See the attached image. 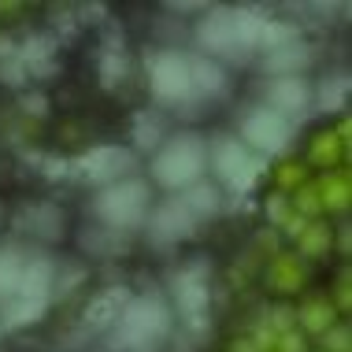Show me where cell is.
<instances>
[{
    "label": "cell",
    "instance_id": "cell-1",
    "mask_svg": "<svg viewBox=\"0 0 352 352\" xmlns=\"http://www.w3.org/2000/svg\"><path fill=\"white\" fill-rule=\"evenodd\" d=\"M170 308L160 297H130L122 316L111 327V345L119 352H160V345L170 338Z\"/></svg>",
    "mask_w": 352,
    "mask_h": 352
},
{
    "label": "cell",
    "instance_id": "cell-2",
    "mask_svg": "<svg viewBox=\"0 0 352 352\" xmlns=\"http://www.w3.org/2000/svg\"><path fill=\"white\" fill-rule=\"evenodd\" d=\"M201 178H208V138L193 134V130L164 138V145L152 156V182L170 193H186Z\"/></svg>",
    "mask_w": 352,
    "mask_h": 352
},
{
    "label": "cell",
    "instance_id": "cell-3",
    "mask_svg": "<svg viewBox=\"0 0 352 352\" xmlns=\"http://www.w3.org/2000/svg\"><path fill=\"white\" fill-rule=\"evenodd\" d=\"M89 212H93V219H100V223L116 234L138 230V226H145V219L152 212V186L145 178L111 182L97 193V201H93Z\"/></svg>",
    "mask_w": 352,
    "mask_h": 352
},
{
    "label": "cell",
    "instance_id": "cell-4",
    "mask_svg": "<svg viewBox=\"0 0 352 352\" xmlns=\"http://www.w3.org/2000/svg\"><path fill=\"white\" fill-rule=\"evenodd\" d=\"M208 167L219 178V186H226L230 193H249L260 182V175L267 170V160L256 156L230 134H219L208 145Z\"/></svg>",
    "mask_w": 352,
    "mask_h": 352
},
{
    "label": "cell",
    "instance_id": "cell-5",
    "mask_svg": "<svg viewBox=\"0 0 352 352\" xmlns=\"http://www.w3.org/2000/svg\"><path fill=\"white\" fill-rule=\"evenodd\" d=\"M145 71H148V89L160 104H170V108H175V104L197 100L193 97V78H189V56L175 52V49L148 52Z\"/></svg>",
    "mask_w": 352,
    "mask_h": 352
},
{
    "label": "cell",
    "instance_id": "cell-6",
    "mask_svg": "<svg viewBox=\"0 0 352 352\" xmlns=\"http://www.w3.org/2000/svg\"><path fill=\"white\" fill-rule=\"evenodd\" d=\"M170 289H175L178 300V316H182V327L189 334L201 338L208 327V304H212V289H208V267L204 263H189L170 278Z\"/></svg>",
    "mask_w": 352,
    "mask_h": 352
},
{
    "label": "cell",
    "instance_id": "cell-7",
    "mask_svg": "<svg viewBox=\"0 0 352 352\" xmlns=\"http://www.w3.org/2000/svg\"><path fill=\"white\" fill-rule=\"evenodd\" d=\"M293 138V122L278 116V111H271L267 104H260V108H249L241 119V145L256 152V156H274V152H282L285 145H289Z\"/></svg>",
    "mask_w": 352,
    "mask_h": 352
},
{
    "label": "cell",
    "instance_id": "cell-8",
    "mask_svg": "<svg viewBox=\"0 0 352 352\" xmlns=\"http://www.w3.org/2000/svg\"><path fill=\"white\" fill-rule=\"evenodd\" d=\"M134 152L122 148V145H97L89 152H82L78 160L71 164V170L82 178V182H93V186H111V182H122V178H134Z\"/></svg>",
    "mask_w": 352,
    "mask_h": 352
},
{
    "label": "cell",
    "instance_id": "cell-9",
    "mask_svg": "<svg viewBox=\"0 0 352 352\" xmlns=\"http://www.w3.org/2000/svg\"><path fill=\"white\" fill-rule=\"evenodd\" d=\"M148 241L160 245V249H167V245H178L186 241V237L197 234V215L186 208L182 197H167V201H160L156 208L148 212Z\"/></svg>",
    "mask_w": 352,
    "mask_h": 352
},
{
    "label": "cell",
    "instance_id": "cell-10",
    "mask_svg": "<svg viewBox=\"0 0 352 352\" xmlns=\"http://www.w3.org/2000/svg\"><path fill=\"white\" fill-rule=\"evenodd\" d=\"M197 45H201V52L208 60H219V56H223V60H245V56H249L234 34L230 8H212V12L197 23Z\"/></svg>",
    "mask_w": 352,
    "mask_h": 352
},
{
    "label": "cell",
    "instance_id": "cell-11",
    "mask_svg": "<svg viewBox=\"0 0 352 352\" xmlns=\"http://www.w3.org/2000/svg\"><path fill=\"white\" fill-rule=\"evenodd\" d=\"M267 108L278 111L285 119H304L311 108V85L300 78V74H289V78H271L267 85Z\"/></svg>",
    "mask_w": 352,
    "mask_h": 352
},
{
    "label": "cell",
    "instance_id": "cell-12",
    "mask_svg": "<svg viewBox=\"0 0 352 352\" xmlns=\"http://www.w3.org/2000/svg\"><path fill=\"white\" fill-rule=\"evenodd\" d=\"M126 300H130V293L122 289V285H111V289L97 293L82 311V330L85 334H111V327H116V319L122 316Z\"/></svg>",
    "mask_w": 352,
    "mask_h": 352
},
{
    "label": "cell",
    "instance_id": "cell-13",
    "mask_svg": "<svg viewBox=\"0 0 352 352\" xmlns=\"http://www.w3.org/2000/svg\"><path fill=\"white\" fill-rule=\"evenodd\" d=\"M189 78H193V97H219L226 93V67L208 56H189Z\"/></svg>",
    "mask_w": 352,
    "mask_h": 352
},
{
    "label": "cell",
    "instance_id": "cell-14",
    "mask_svg": "<svg viewBox=\"0 0 352 352\" xmlns=\"http://www.w3.org/2000/svg\"><path fill=\"white\" fill-rule=\"evenodd\" d=\"M19 230L52 241V237L63 234V212L56 204H34V208H26V212L19 215Z\"/></svg>",
    "mask_w": 352,
    "mask_h": 352
},
{
    "label": "cell",
    "instance_id": "cell-15",
    "mask_svg": "<svg viewBox=\"0 0 352 352\" xmlns=\"http://www.w3.org/2000/svg\"><path fill=\"white\" fill-rule=\"evenodd\" d=\"M308 63H311L308 45L293 41V45H282V49L267 52L263 67H267V74H274V78H289V74H300L304 67H308Z\"/></svg>",
    "mask_w": 352,
    "mask_h": 352
},
{
    "label": "cell",
    "instance_id": "cell-16",
    "mask_svg": "<svg viewBox=\"0 0 352 352\" xmlns=\"http://www.w3.org/2000/svg\"><path fill=\"white\" fill-rule=\"evenodd\" d=\"M23 267H26V249H19V245H0V304L12 300L19 293Z\"/></svg>",
    "mask_w": 352,
    "mask_h": 352
},
{
    "label": "cell",
    "instance_id": "cell-17",
    "mask_svg": "<svg viewBox=\"0 0 352 352\" xmlns=\"http://www.w3.org/2000/svg\"><path fill=\"white\" fill-rule=\"evenodd\" d=\"M97 71H100L104 85H119L126 78V45H122L119 34H108V41L100 49V60H97Z\"/></svg>",
    "mask_w": 352,
    "mask_h": 352
},
{
    "label": "cell",
    "instance_id": "cell-18",
    "mask_svg": "<svg viewBox=\"0 0 352 352\" xmlns=\"http://www.w3.org/2000/svg\"><path fill=\"white\" fill-rule=\"evenodd\" d=\"M178 197H182L186 208L197 215V223H201V219H208V215H215L219 204H223V193H219V186H212L208 178H201L197 186H189L186 193H178Z\"/></svg>",
    "mask_w": 352,
    "mask_h": 352
},
{
    "label": "cell",
    "instance_id": "cell-19",
    "mask_svg": "<svg viewBox=\"0 0 352 352\" xmlns=\"http://www.w3.org/2000/svg\"><path fill=\"white\" fill-rule=\"evenodd\" d=\"M300 37V30L293 23H282V19H263V26H260V41H256V49H263V52H274V49H282V45H293Z\"/></svg>",
    "mask_w": 352,
    "mask_h": 352
},
{
    "label": "cell",
    "instance_id": "cell-20",
    "mask_svg": "<svg viewBox=\"0 0 352 352\" xmlns=\"http://www.w3.org/2000/svg\"><path fill=\"white\" fill-rule=\"evenodd\" d=\"M311 100H316L322 111H341V108H345V100H349V78H345V74L322 78L319 93H311Z\"/></svg>",
    "mask_w": 352,
    "mask_h": 352
},
{
    "label": "cell",
    "instance_id": "cell-21",
    "mask_svg": "<svg viewBox=\"0 0 352 352\" xmlns=\"http://www.w3.org/2000/svg\"><path fill=\"white\" fill-rule=\"evenodd\" d=\"M134 141L138 148H148V152L164 145V122H160L156 111H138L134 116Z\"/></svg>",
    "mask_w": 352,
    "mask_h": 352
},
{
    "label": "cell",
    "instance_id": "cell-22",
    "mask_svg": "<svg viewBox=\"0 0 352 352\" xmlns=\"http://www.w3.org/2000/svg\"><path fill=\"white\" fill-rule=\"evenodd\" d=\"M300 327L311 330V334H327V330L334 327V308L322 304V300H311L308 308L300 311Z\"/></svg>",
    "mask_w": 352,
    "mask_h": 352
},
{
    "label": "cell",
    "instance_id": "cell-23",
    "mask_svg": "<svg viewBox=\"0 0 352 352\" xmlns=\"http://www.w3.org/2000/svg\"><path fill=\"white\" fill-rule=\"evenodd\" d=\"M271 282L282 285V289H297V285H300V260H293V256H282V260H274Z\"/></svg>",
    "mask_w": 352,
    "mask_h": 352
},
{
    "label": "cell",
    "instance_id": "cell-24",
    "mask_svg": "<svg viewBox=\"0 0 352 352\" xmlns=\"http://www.w3.org/2000/svg\"><path fill=\"white\" fill-rule=\"evenodd\" d=\"M319 201L327 204V208H345V201H349V182H345L341 175L327 178V182L319 186Z\"/></svg>",
    "mask_w": 352,
    "mask_h": 352
},
{
    "label": "cell",
    "instance_id": "cell-25",
    "mask_svg": "<svg viewBox=\"0 0 352 352\" xmlns=\"http://www.w3.org/2000/svg\"><path fill=\"white\" fill-rule=\"evenodd\" d=\"M330 245V230L327 226H304V234H300V249L308 252V256H319L322 249Z\"/></svg>",
    "mask_w": 352,
    "mask_h": 352
},
{
    "label": "cell",
    "instance_id": "cell-26",
    "mask_svg": "<svg viewBox=\"0 0 352 352\" xmlns=\"http://www.w3.org/2000/svg\"><path fill=\"white\" fill-rule=\"evenodd\" d=\"M334 156H338V134H322V138H316L311 160H316V164H334Z\"/></svg>",
    "mask_w": 352,
    "mask_h": 352
},
{
    "label": "cell",
    "instance_id": "cell-27",
    "mask_svg": "<svg viewBox=\"0 0 352 352\" xmlns=\"http://www.w3.org/2000/svg\"><path fill=\"white\" fill-rule=\"evenodd\" d=\"M319 204H322V201H319V189H316V186H304L300 193H297V208H300V215H304V219L316 215V212H319Z\"/></svg>",
    "mask_w": 352,
    "mask_h": 352
},
{
    "label": "cell",
    "instance_id": "cell-28",
    "mask_svg": "<svg viewBox=\"0 0 352 352\" xmlns=\"http://www.w3.org/2000/svg\"><path fill=\"white\" fill-rule=\"evenodd\" d=\"M274 345H278V352H304V338L297 330H285V334L274 338Z\"/></svg>",
    "mask_w": 352,
    "mask_h": 352
},
{
    "label": "cell",
    "instance_id": "cell-29",
    "mask_svg": "<svg viewBox=\"0 0 352 352\" xmlns=\"http://www.w3.org/2000/svg\"><path fill=\"white\" fill-rule=\"evenodd\" d=\"M327 345H334V352H345V349H349L345 327H341V330H327Z\"/></svg>",
    "mask_w": 352,
    "mask_h": 352
},
{
    "label": "cell",
    "instance_id": "cell-30",
    "mask_svg": "<svg viewBox=\"0 0 352 352\" xmlns=\"http://www.w3.org/2000/svg\"><path fill=\"white\" fill-rule=\"evenodd\" d=\"M267 215H274L278 223H285V215H289V208H285V197H282V193H278V197H274V201L267 204Z\"/></svg>",
    "mask_w": 352,
    "mask_h": 352
},
{
    "label": "cell",
    "instance_id": "cell-31",
    "mask_svg": "<svg viewBox=\"0 0 352 352\" xmlns=\"http://www.w3.org/2000/svg\"><path fill=\"white\" fill-rule=\"evenodd\" d=\"M278 178H282V186H297V182H300V170H297V167H282Z\"/></svg>",
    "mask_w": 352,
    "mask_h": 352
},
{
    "label": "cell",
    "instance_id": "cell-32",
    "mask_svg": "<svg viewBox=\"0 0 352 352\" xmlns=\"http://www.w3.org/2000/svg\"><path fill=\"white\" fill-rule=\"evenodd\" d=\"M0 334H4V330H0Z\"/></svg>",
    "mask_w": 352,
    "mask_h": 352
}]
</instances>
